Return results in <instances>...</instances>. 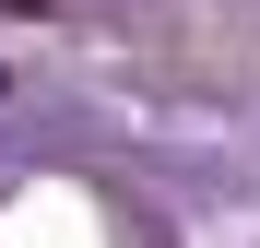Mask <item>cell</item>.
I'll return each mask as SVG.
<instances>
[{"label": "cell", "instance_id": "1", "mask_svg": "<svg viewBox=\"0 0 260 248\" xmlns=\"http://www.w3.org/2000/svg\"><path fill=\"white\" fill-rule=\"evenodd\" d=\"M0 12H48V0H0Z\"/></svg>", "mask_w": 260, "mask_h": 248}]
</instances>
